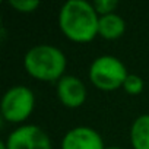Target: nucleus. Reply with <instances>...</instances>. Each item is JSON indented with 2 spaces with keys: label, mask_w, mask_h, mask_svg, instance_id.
Segmentation results:
<instances>
[{
  "label": "nucleus",
  "mask_w": 149,
  "mask_h": 149,
  "mask_svg": "<svg viewBox=\"0 0 149 149\" xmlns=\"http://www.w3.org/2000/svg\"><path fill=\"white\" fill-rule=\"evenodd\" d=\"M100 15L86 0H69L58 12V26L73 42H89L98 35Z\"/></svg>",
  "instance_id": "f257e3e1"
},
{
  "label": "nucleus",
  "mask_w": 149,
  "mask_h": 149,
  "mask_svg": "<svg viewBox=\"0 0 149 149\" xmlns=\"http://www.w3.org/2000/svg\"><path fill=\"white\" fill-rule=\"evenodd\" d=\"M66 56L50 44H40L29 48L24 57V66L29 76L42 82H58L64 76Z\"/></svg>",
  "instance_id": "f03ea898"
},
{
  "label": "nucleus",
  "mask_w": 149,
  "mask_h": 149,
  "mask_svg": "<svg viewBox=\"0 0 149 149\" xmlns=\"http://www.w3.org/2000/svg\"><path fill=\"white\" fill-rule=\"evenodd\" d=\"M127 69L124 63L114 56H100L89 66V81L101 91H116L123 88L127 78Z\"/></svg>",
  "instance_id": "7ed1b4c3"
},
{
  "label": "nucleus",
  "mask_w": 149,
  "mask_h": 149,
  "mask_svg": "<svg viewBox=\"0 0 149 149\" xmlns=\"http://www.w3.org/2000/svg\"><path fill=\"white\" fill-rule=\"evenodd\" d=\"M35 95L24 85H16L9 88L0 104V113L3 120L9 123H24L34 111Z\"/></svg>",
  "instance_id": "20e7f679"
},
{
  "label": "nucleus",
  "mask_w": 149,
  "mask_h": 149,
  "mask_svg": "<svg viewBox=\"0 0 149 149\" xmlns=\"http://www.w3.org/2000/svg\"><path fill=\"white\" fill-rule=\"evenodd\" d=\"M8 149H53L50 136L35 124H24L15 129L6 139Z\"/></svg>",
  "instance_id": "39448f33"
},
{
  "label": "nucleus",
  "mask_w": 149,
  "mask_h": 149,
  "mask_svg": "<svg viewBox=\"0 0 149 149\" xmlns=\"http://www.w3.org/2000/svg\"><path fill=\"white\" fill-rule=\"evenodd\" d=\"M101 134L88 126L70 129L61 139V149H105Z\"/></svg>",
  "instance_id": "423d86ee"
},
{
  "label": "nucleus",
  "mask_w": 149,
  "mask_h": 149,
  "mask_svg": "<svg viewBox=\"0 0 149 149\" xmlns=\"http://www.w3.org/2000/svg\"><path fill=\"white\" fill-rule=\"evenodd\" d=\"M58 101L67 108H79L86 100L85 84L73 74H64L56 86Z\"/></svg>",
  "instance_id": "0eeeda50"
},
{
  "label": "nucleus",
  "mask_w": 149,
  "mask_h": 149,
  "mask_svg": "<svg viewBox=\"0 0 149 149\" xmlns=\"http://www.w3.org/2000/svg\"><path fill=\"white\" fill-rule=\"evenodd\" d=\"M126 32V22L117 13H110L100 16L98 22V35L104 40H118Z\"/></svg>",
  "instance_id": "6e6552de"
},
{
  "label": "nucleus",
  "mask_w": 149,
  "mask_h": 149,
  "mask_svg": "<svg viewBox=\"0 0 149 149\" xmlns=\"http://www.w3.org/2000/svg\"><path fill=\"white\" fill-rule=\"evenodd\" d=\"M133 149H149V114L139 116L130 129Z\"/></svg>",
  "instance_id": "1a4fd4ad"
},
{
  "label": "nucleus",
  "mask_w": 149,
  "mask_h": 149,
  "mask_svg": "<svg viewBox=\"0 0 149 149\" xmlns=\"http://www.w3.org/2000/svg\"><path fill=\"white\" fill-rule=\"evenodd\" d=\"M143 86H145L143 79L139 74H134V73H129L124 84H123V89L129 95H139L143 91Z\"/></svg>",
  "instance_id": "9d476101"
},
{
  "label": "nucleus",
  "mask_w": 149,
  "mask_h": 149,
  "mask_svg": "<svg viewBox=\"0 0 149 149\" xmlns=\"http://www.w3.org/2000/svg\"><path fill=\"white\" fill-rule=\"evenodd\" d=\"M38 0H9V6L21 13H31L40 8Z\"/></svg>",
  "instance_id": "9b49d317"
},
{
  "label": "nucleus",
  "mask_w": 149,
  "mask_h": 149,
  "mask_svg": "<svg viewBox=\"0 0 149 149\" xmlns=\"http://www.w3.org/2000/svg\"><path fill=\"white\" fill-rule=\"evenodd\" d=\"M92 5H94V9L97 10V13L100 16H104V15L114 13V10L118 6V2H116V0H95Z\"/></svg>",
  "instance_id": "f8f14e48"
},
{
  "label": "nucleus",
  "mask_w": 149,
  "mask_h": 149,
  "mask_svg": "<svg viewBox=\"0 0 149 149\" xmlns=\"http://www.w3.org/2000/svg\"><path fill=\"white\" fill-rule=\"evenodd\" d=\"M0 149H8V145H6V140H2V142H0Z\"/></svg>",
  "instance_id": "ddd939ff"
},
{
  "label": "nucleus",
  "mask_w": 149,
  "mask_h": 149,
  "mask_svg": "<svg viewBox=\"0 0 149 149\" xmlns=\"http://www.w3.org/2000/svg\"><path fill=\"white\" fill-rule=\"evenodd\" d=\"M105 149H124V148H120V146H107Z\"/></svg>",
  "instance_id": "4468645a"
}]
</instances>
